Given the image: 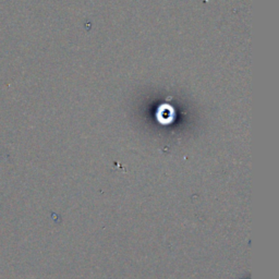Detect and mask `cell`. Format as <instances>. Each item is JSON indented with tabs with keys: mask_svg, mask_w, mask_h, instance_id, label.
<instances>
[{
	"mask_svg": "<svg viewBox=\"0 0 279 279\" xmlns=\"http://www.w3.org/2000/svg\"><path fill=\"white\" fill-rule=\"evenodd\" d=\"M176 116L175 108L169 104H163L156 111V119L161 124H170Z\"/></svg>",
	"mask_w": 279,
	"mask_h": 279,
	"instance_id": "cell-1",
	"label": "cell"
}]
</instances>
